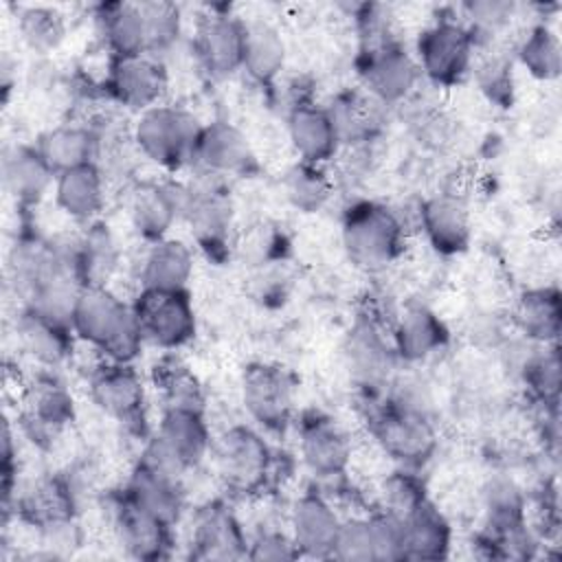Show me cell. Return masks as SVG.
<instances>
[{
  "label": "cell",
  "mask_w": 562,
  "mask_h": 562,
  "mask_svg": "<svg viewBox=\"0 0 562 562\" xmlns=\"http://www.w3.org/2000/svg\"><path fill=\"white\" fill-rule=\"evenodd\" d=\"M516 327L538 345H553L562 329V299L553 285L525 290L514 307Z\"/></svg>",
  "instance_id": "cell-33"
},
{
  "label": "cell",
  "mask_w": 562,
  "mask_h": 562,
  "mask_svg": "<svg viewBox=\"0 0 562 562\" xmlns=\"http://www.w3.org/2000/svg\"><path fill=\"white\" fill-rule=\"evenodd\" d=\"M518 61L531 77L540 81L558 79L562 68V48L558 35L547 24L531 26L518 46Z\"/></svg>",
  "instance_id": "cell-39"
},
{
  "label": "cell",
  "mask_w": 562,
  "mask_h": 562,
  "mask_svg": "<svg viewBox=\"0 0 562 562\" xmlns=\"http://www.w3.org/2000/svg\"><path fill=\"white\" fill-rule=\"evenodd\" d=\"M211 454L220 481L237 494H252L263 487L272 452L266 439L250 426L237 424L211 441Z\"/></svg>",
  "instance_id": "cell-6"
},
{
  "label": "cell",
  "mask_w": 562,
  "mask_h": 562,
  "mask_svg": "<svg viewBox=\"0 0 562 562\" xmlns=\"http://www.w3.org/2000/svg\"><path fill=\"white\" fill-rule=\"evenodd\" d=\"M241 402L255 424L283 432L294 413V380L279 364H248L241 373Z\"/></svg>",
  "instance_id": "cell-10"
},
{
  "label": "cell",
  "mask_w": 562,
  "mask_h": 562,
  "mask_svg": "<svg viewBox=\"0 0 562 562\" xmlns=\"http://www.w3.org/2000/svg\"><path fill=\"white\" fill-rule=\"evenodd\" d=\"M283 233L272 224H257L239 241V252L252 266H266L281 259L285 250Z\"/></svg>",
  "instance_id": "cell-46"
},
{
  "label": "cell",
  "mask_w": 562,
  "mask_h": 562,
  "mask_svg": "<svg viewBox=\"0 0 562 562\" xmlns=\"http://www.w3.org/2000/svg\"><path fill=\"white\" fill-rule=\"evenodd\" d=\"M211 432L200 408H165L140 459L182 476L211 452Z\"/></svg>",
  "instance_id": "cell-4"
},
{
  "label": "cell",
  "mask_w": 562,
  "mask_h": 562,
  "mask_svg": "<svg viewBox=\"0 0 562 562\" xmlns=\"http://www.w3.org/2000/svg\"><path fill=\"white\" fill-rule=\"evenodd\" d=\"M94 22L110 57L149 53L140 2H101L94 9Z\"/></svg>",
  "instance_id": "cell-26"
},
{
  "label": "cell",
  "mask_w": 562,
  "mask_h": 562,
  "mask_svg": "<svg viewBox=\"0 0 562 562\" xmlns=\"http://www.w3.org/2000/svg\"><path fill=\"white\" fill-rule=\"evenodd\" d=\"M369 428L382 450L408 468L426 463L437 446V432L426 413L397 397L371 411Z\"/></svg>",
  "instance_id": "cell-5"
},
{
  "label": "cell",
  "mask_w": 562,
  "mask_h": 562,
  "mask_svg": "<svg viewBox=\"0 0 562 562\" xmlns=\"http://www.w3.org/2000/svg\"><path fill=\"white\" fill-rule=\"evenodd\" d=\"M463 9L468 11V18L472 20V24H476L479 29H494L498 24H503L507 18H512L514 13V4L512 2H468L463 4Z\"/></svg>",
  "instance_id": "cell-50"
},
{
  "label": "cell",
  "mask_w": 562,
  "mask_h": 562,
  "mask_svg": "<svg viewBox=\"0 0 562 562\" xmlns=\"http://www.w3.org/2000/svg\"><path fill=\"white\" fill-rule=\"evenodd\" d=\"M140 11L147 24L149 53L158 55V50L167 48L180 31V9L173 2H140Z\"/></svg>",
  "instance_id": "cell-45"
},
{
  "label": "cell",
  "mask_w": 562,
  "mask_h": 562,
  "mask_svg": "<svg viewBox=\"0 0 562 562\" xmlns=\"http://www.w3.org/2000/svg\"><path fill=\"white\" fill-rule=\"evenodd\" d=\"M299 450L303 463L323 479L340 476L351 459L347 432L323 413H305L299 422Z\"/></svg>",
  "instance_id": "cell-17"
},
{
  "label": "cell",
  "mask_w": 562,
  "mask_h": 562,
  "mask_svg": "<svg viewBox=\"0 0 562 562\" xmlns=\"http://www.w3.org/2000/svg\"><path fill=\"white\" fill-rule=\"evenodd\" d=\"M103 88L119 105L145 112L160 103L167 90V68L151 53L110 57Z\"/></svg>",
  "instance_id": "cell-12"
},
{
  "label": "cell",
  "mask_w": 562,
  "mask_h": 562,
  "mask_svg": "<svg viewBox=\"0 0 562 562\" xmlns=\"http://www.w3.org/2000/svg\"><path fill=\"white\" fill-rule=\"evenodd\" d=\"M119 263V248L103 224H90L79 235V274L83 285H105Z\"/></svg>",
  "instance_id": "cell-38"
},
{
  "label": "cell",
  "mask_w": 562,
  "mask_h": 562,
  "mask_svg": "<svg viewBox=\"0 0 562 562\" xmlns=\"http://www.w3.org/2000/svg\"><path fill=\"white\" fill-rule=\"evenodd\" d=\"M393 349L406 362H419L448 345L443 321L424 305L406 307L393 325Z\"/></svg>",
  "instance_id": "cell-27"
},
{
  "label": "cell",
  "mask_w": 562,
  "mask_h": 562,
  "mask_svg": "<svg viewBox=\"0 0 562 562\" xmlns=\"http://www.w3.org/2000/svg\"><path fill=\"white\" fill-rule=\"evenodd\" d=\"M522 378L531 395L544 404V408L558 406L560 395V353L555 342L544 345L538 353H531L522 367Z\"/></svg>",
  "instance_id": "cell-41"
},
{
  "label": "cell",
  "mask_w": 562,
  "mask_h": 562,
  "mask_svg": "<svg viewBox=\"0 0 562 562\" xmlns=\"http://www.w3.org/2000/svg\"><path fill=\"white\" fill-rule=\"evenodd\" d=\"M193 53L209 77H231L241 68L244 22L231 13L204 15L195 26Z\"/></svg>",
  "instance_id": "cell-16"
},
{
  "label": "cell",
  "mask_w": 562,
  "mask_h": 562,
  "mask_svg": "<svg viewBox=\"0 0 562 562\" xmlns=\"http://www.w3.org/2000/svg\"><path fill=\"white\" fill-rule=\"evenodd\" d=\"M419 224L428 244L441 255H459L472 237L470 209L457 193H435L419 206Z\"/></svg>",
  "instance_id": "cell-21"
},
{
  "label": "cell",
  "mask_w": 562,
  "mask_h": 562,
  "mask_svg": "<svg viewBox=\"0 0 562 562\" xmlns=\"http://www.w3.org/2000/svg\"><path fill=\"white\" fill-rule=\"evenodd\" d=\"M15 507L24 520L31 525L55 529L70 520L72 516V496L68 485L57 476H46L35 481L20 501L15 498Z\"/></svg>",
  "instance_id": "cell-36"
},
{
  "label": "cell",
  "mask_w": 562,
  "mask_h": 562,
  "mask_svg": "<svg viewBox=\"0 0 562 562\" xmlns=\"http://www.w3.org/2000/svg\"><path fill=\"white\" fill-rule=\"evenodd\" d=\"M479 86L490 101L498 105L512 103V64L503 57H492L479 68Z\"/></svg>",
  "instance_id": "cell-48"
},
{
  "label": "cell",
  "mask_w": 562,
  "mask_h": 562,
  "mask_svg": "<svg viewBox=\"0 0 562 562\" xmlns=\"http://www.w3.org/2000/svg\"><path fill=\"white\" fill-rule=\"evenodd\" d=\"M283 193L296 211L314 213L329 200L331 182L321 165L299 160L283 176Z\"/></svg>",
  "instance_id": "cell-40"
},
{
  "label": "cell",
  "mask_w": 562,
  "mask_h": 562,
  "mask_svg": "<svg viewBox=\"0 0 562 562\" xmlns=\"http://www.w3.org/2000/svg\"><path fill=\"white\" fill-rule=\"evenodd\" d=\"M340 522L342 520L323 494H301L290 509V538L299 555L331 558Z\"/></svg>",
  "instance_id": "cell-18"
},
{
  "label": "cell",
  "mask_w": 562,
  "mask_h": 562,
  "mask_svg": "<svg viewBox=\"0 0 562 562\" xmlns=\"http://www.w3.org/2000/svg\"><path fill=\"white\" fill-rule=\"evenodd\" d=\"M404 560H443L450 551L452 531L448 520L424 501L406 518L400 520Z\"/></svg>",
  "instance_id": "cell-31"
},
{
  "label": "cell",
  "mask_w": 562,
  "mask_h": 562,
  "mask_svg": "<svg viewBox=\"0 0 562 562\" xmlns=\"http://www.w3.org/2000/svg\"><path fill=\"white\" fill-rule=\"evenodd\" d=\"M474 31L454 15H441L428 24L415 44L419 72L437 86L459 83L472 64Z\"/></svg>",
  "instance_id": "cell-7"
},
{
  "label": "cell",
  "mask_w": 562,
  "mask_h": 562,
  "mask_svg": "<svg viewBox=\"0 0 562 562\" xmlns=\"http://www.w3.org/2000/svg\"><path fill=\"white\" fill-rule=\"evenodd\" d=\"M285 42L281 33L263 20L244 22L241 70L257 83L268 86L285 66Z\"/></svg>",
  "instance_id": "cell-34"
},
{
  "label": "cell",
  "mask_w": 562,
  "mask_h": 562,
  "mask_svg": "<svg viewBox=\"0 0 562 562\" xmlns=\"http://www.w3.org/2000/svg\"><path fill=\"white\" fill-rule=\"evenodd\" d=\"M342 246L353 266L375 272L404 250V226L384 204L356 200L342 213Z\"/></svg>",
  "instance_id": "cell-2"
},
{
  "label": "cell",
  "mask_w": 562,
  "mask_h": 562,
  "mask_svg": "<svg viewBox=\"0 0 562 562\" xmlns=\"http://www.w3.org/2000/svg\"><path fill=\"white\" fill-rule=\"evenodd\" d=\"M200 132L202 123L189 110L158 103L138 114L132 138L147 160L176 171L193 165Z\"/></svg>",
  "instance_id": "cell-3"
},
{
  "label": "cell",
  "mask_w": 562,
  "mask_h": 562,
  "mask_svg": "<svg viewBox=\"0 0 562 562\" xmlns=\"http://www.w3.org/2000/svg\"><path fill=\"white\" fill-rule=\"evenodd\" d=\"M336 134L340 138V143H351V140H360L369 134V127L373 123L371 116V108L364 99H360L353 92H342L336 94L331 99L329 105H325Z\"/></svg>",
  "instance_id": "cell-43"
},
{
  "label": "cell",
  "mask_w": 562,
  "mask_h": 562,
  "mask_svg": "<svg viewBox=\"0 0 562 562\" xmlns=\"http://www.w3.org/2000/svg\"><path fill=\"white\" fill-rule=\"evenodd\" d=\"M70 327L79 340L112 362L132 364L145 342L132 305L108 285L81 288L70 316Z\"/></svg>",
  "instance_id": "cell-1"
},
{
  "label": "cell",
  "mask_w": 562,
  "mask_h": 562,
  "mask_svg": "<svg viewBox=\"0 0 562 562\" xmlns=\"http://www.w3.org/2000/svg\"><path fill=\"white\" fill-rule=\"evenodd\" d=\"M193 162L206 176H233L252 167L255 154L246 134L228 121L202 125Z\"/></svg>",
  "instance_id": "cell-23"
},
{
  "label": "cell",
  "mask_w": 562,
  "mask_h": 562,
  "mask_svg": "<svg viewBox=\"0 0 562 562\" xmlns=\"http://www.w3.org/2000/svg\"><path fill=\"white\" fill-rule=\"evenodd\" d=\"M88 391L101 413L134 432L145 430V384L130 362L97 364L88 375Z\"/></svg>",
  "instance_id": "cell-9"
},
{
  "label": "cell",
  "mask_w": 562,
  "mask_h": 562,
  "mask_svg": "<svg viewBox=\"0 0 562 562\" xmlns=\"http://www.w3.org/2000/svg\"><path fill=\"white\" fill-rule=\"evenodd\" d=\"M246 558L250 560H294L301 558L290 533H281V531H263L259 533L252 542H248V551Z\"/></svg>",
  "instance_id": "cell-49"
},
{
  "label": "cell",
  "mask_w": 562,
  "mask_h": 562,
  "mask_svg": "<svg viewBox=\"0 0 562 562\" xmlns=\"http://www.w3.org/2000/svg\"><path fill=\"white\" fill-rule=\"evenodd\" d=\"M331 558L347 562L404 560L400 520L384 512L342 520Z\"/></svg>",
  "instance_id": "cell-13"
},
{
  "label": "cell",
  "mask_w": 562,
  "mask_h": 562,
  "mask_svg": "<svg viewBox=\"0 0 562 562\" xmlns=\"http://www.w3.org/2000/svg\"><path fill=\"white\" fill-rule=\"evenodd\" d=\"M380 496H382L380 512H384L397 520L406 518L415 507H419L424 501H428L424 483L415 474L404 472V470L393 472L384 479Z\"/></svg>",
  "instance_id": "cell-44"
},
{
  "label": "cell",
  "mask_w": 562,
  "mask_h": 562,
  "mask_svg": "<svg viewBox=\"0 0 562 562\" xmlns=\"http://www.w3.org/2000/svg\"><path fill=\"white\" fill-rule=\"evenodd\" d=\"M193 272V252L182 239L151 241L140 259V290H187Z\"/></svg>",
  "instance_id": "cell-29"
},
{
  "label": "cell",
  "mask_w": 562,
  "mask_h": 562,
  "mask_svg": "<svg viewBox=\"0 0 562 562\" xmlns=\"http://www.w3.org/2000/svg\"><path fill=\"white\" fill-rule=\"evenodd\" d=\"M53 187L57 206L77 222H92L103 209L105 189L97 162H86L57 173Z\"/></svg>",
  "instance_id": "cell-30"
},
{
  "label": "cell",
  "mask_w": 562,
  "mask_h": 562,
  "mask_svg": "<svg viewBox=\"0 0 562 562\" xmlns=\"http://www.w3.org/2000/svg\"><path fill=\"white\" fill-rule=\"evenodd\" d=\"M132 310L143 338L165 351L180 349L195 334V314L187 290H140Z\"/></svg>",
  "instance_id": "cell-8"
},
{
  "label": "cell",
  "mask_w": 562,
  "mask_h": 562,
  "mask_svg": "<svg viewBox=\"0 0 562 562\" xmlns=\"http://www.w3.org/2000/svg\"><path fill=\"white\" fill-rule=\"evenodd\" d=\"M44 160L50 165L55 173L66 169L94 162V151L99 147V136L79 123H59L46 130L35 143Z\"/></svg>",
  "instance_id": "cell-35"
},
{
  "label": "cell",
  "mask_w": 562,
  "mask_h": 562,
  "mask_svg": "<svg viewBox=\"0 0 562 562\" xmlns=\"http://www.w3.org/2000/svg\"><path fill=\"white\" fill-rule=\"evenodd\" d=\"M112 525L127 555L136 560H160L169 555L171 527L134 505L125 494L114 501Z\"/></svg>",
  "instance_id": "cell-20"
},
{
  "label": "cell",
  "mask_w": 562,
  "mask_h": 562,
  "mask_svg": "<svg viewBox=\"0 0 562 562\" xmlns=\"http://www.w3.org/2000/svg\"><path fill=\"white\" fill-rule=\"evenodd\" d=\"M22 426L26 435L42 443L50 441L72 422V397L68 389L48 373H37L22 386Z\"/></svg>",
  "instance_id": "cell-15"
},
{
  "label": "cell",
  "mask_w": 562,
  "mask_h": 562,
  "mask_svg": "<svg viewBox=\"0 0 562 562\" xmlns=\"http://www.w3.org/2000/svg\"><path fill=\"white\" fill-rule=\"evenodd\" d=\"M358 72L367 90L382 103L406 99L422 77L415 57L395 40L371 44L360 55Z\"/></svg>",
  "instance_id": "cell-14"
},
{
  "label": "cell",
  "mask_w": 562,
  "mask_h": 562,
  "mask_svg": "<svg viewBox=\"0 0 562 562\" xmlns=\"http://www.w3.org/2000/svg\"><path fill=\"white\" fill-rule=\"evenodd\" d=\"M349 356L356 364V371L364 378H373L382 371V362L386 358V349L380 340V334H375L373 325H362L351 334V349Z\"/></svg>",
  "instance_id": "cell-47"
},
{
  "label": "cell",
  "mask_w": 562,
  "mask_h": 562,
  "mask_svg": "<svg viewBox=\"0 0 562 562\" xmlns=\"http://www.w3.org/2000/svg\"><path fill=\"white\" fill-rule=\"evenodd\" d=\"M18 29L24 44L35 53H48L64 40L66 26L59 11L50 7H26L18 15Z\"/></svg>",
  "instance_id": "cell-42"
},
{
  "label": "cell",
  "mask_w": 562,
  "mask_h": 562,
  "mask_svg": "<svg viewBox=\"0 0 562 562\" xmlns=\"http://www.w3.org/2000/svg\"><path fill=\"white\" fill-rule=\"evenodd\" d=\"M123 494L145 509L147 514L156 516L158 520L173 527L180 518L184 494L180 485V476L165 472L145 459L136 463V468L130 474V481L123 490Z\"/></svg>",
  "instance_id": "cell-24"
},
{
  "label": "cell",
  "mask_w": 562,
  "mask_h": 562,
  "mask_svg": "<svg viewBox=\"0 0 562 562\" xmlns=\"http://www.w3.org/2000/svg\"><path fill=\"white\" fill-rule=\"evenodd\" d=\"M187 184L145 182L130 195L132 228L147 241L165 239L173 222L182 220Z\"/></svg>",
  "instance_id": "cell-19"
},
{
  "label": "cell",
  "mask_w": 562,
  "mask_h": 562,
  "mask_svg": "<svg viewBox=\"0 0 562 562\" xmlns=\"http://www.w3.org/2000/svg\"><path fill=\"white\" fill-rule=\"evenodd\" d=\"M151 384L160 393L165 408H200L202 411V404H204L202 384L195 378V373L189 369V364L173 351H167L154 364Z\"/></svg>",
  "instance_id": "cell-37"
},
{
  "label": "cell",
  "mask_w": 562,
  "mask_h": 562,
  "mask_svg": "<svg viewBox=\"0 0 562 562\" xmlns=\"http://www.w3.org/2000/svg\"><path fill=\"white\" fill-rule=\"evenodd\" d=\"M57 173L35 145H11L2 156V180L20 204H33L55 184Z\"/></svg>",
  "instance_id": "cell-28"
},
{
  "label": "cell",
  "mask_w": 562,
  "mask_h": 562,
  "mask_svg": "<svg viewBox=\"0 0 562 562\" xmlns=\"http://www.w3.org/2000/svg\"><path fill=\"white\" fill-rule=\"evenodd\" d=\"M182 220L189 224L195 244L211 257L228 255V237L233 226V204L228 193L213 180L187 184Z\"/></svg>",
  "instance_id": "cell-11"
},
{
  "label": "cell",
  "mask_w": 562,
  "mask_h": 562,
  "mask_svg": "<svg viewBox=\"0 0 562 562\" xmlns=\"http://www.w3.org/2000/svg\"><path fill=\"white\" fill-rule=\"evenodd\" d=\"M288 138L303 162L323 165L340 147V138L325 108L299 101L288 114Z\"/></svg>",
  "instance_id": "cell-25"
},
{
  "label": "cell",
  "mask_w": 562,
  "mask_h": 562,
  "mask_svg": "<svg viewBox=\"0 0 562 562\" xmlns=\"http://www.w3.org/2000/svg\"><path fill=\"white\" fill-rule=\"evenodd\" d=\"M248 540L235 514L222 503H209L198 509L191 529V555L198 560H237L246 558Z\"/></svg>",
  "instance_id": "cell-22"
},
{
  "label": "cell",
  "mask_w": 562,
  "mask_h": 562,
  "mask_svg": "<svg viewBox=\"0 0 562 562\" xmlns=\"http://www.w3.org/2000/svg\"><path fill=\"white\" fill-rule=\"evenodd\" d=\"M18 342L22 349L42 364L55 367L68 358L72 349V327L53 321L33 307H24L15 323Z\"/></svg>",
  "instance_id": "cell-32"
}]
</instances>
